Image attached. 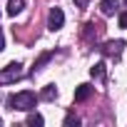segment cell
Wrapping results in <instances>:
<instances>
[{
	"instance_id": "cell-1",
	"label": "cell",
	"mask_w": 127,
	"mask_h": 127,
	"mask_svg": "<svg viewBox=\"0 0 127 127\" xmlns=\"http://www.w3.org/2000/svg\"><path fill=\"white\" fill-rule=\"evenodd\" d=\"M35 102H37V95L32 90H23V92H15L8 100V107L10 110H20V112H30V110H35Z\"/></svg>"
},
{
	"instance_id": "cell-2",
	"label": "cell",
	"mask_w": 127,
	"mask_h": 127,
	"mask_svg": "<svg viewBox=\"0 0 127 127\" xmlns=\"http://www.w3.org/2000/svg\"><path fill=\"white\" fill-rule=\"evenodd\" d=\"M23 77V65L20 62H10L0 70V85H10V82H18Z\"/></svg>"
},
{
	"instance_id": "cell-3",
	"label": "cell",
	"mask_w": 127,
	"mask_h": 127,
	"mask_svg": "<svg viewBox=\"0 0 127 127\" xmlns=\"http://www.w3.org/2000/svg\"><path fill=\"white\" fill-rule=\"evenodd\" d=\"M122 50H125V40H107V42L100 47V52H102L105 57H112V60H120Z\"/></svg>"
},
{
	"instance_id": "cell-4",
	"label": "cell",
	"mask_w": 127,
	"mask_h": 127,
	"mask_svg": "<svg viewBox=\"0 0 127 127\" xmlns=\"http://www.w3.org/2000/svg\"><path fill=\"white\" fill-rule=\"evenodd\" d=\"M62 25H65V13H62L60 8H52L50 10V15H47V30H60Z\"/></svg>"
},
{
	"instance_id": "cell-5",
	"label": "cell",
	"mask_w": 127,
	"mask_h": 127,
	"mask_svg": "<svg viewBox=\"0 0 127 127\" xmlns=\"http://www.w3.org/2000/svg\"><path fill=\"white\" fill-rule=\"evenodd\" d=\"M117 10H120V0H102V3H100V13H102L105 18L115 15Z\"/></svg>"
},
{
	"instance_id": "cell-6",
	"label": "cell",
	"mask_w": 127,
	"mask_h": 127,
	"mask_svg": "<svg viewBox=\"0 0 127 127\" xmlns=\"http://www.w3.org/2000/svg\"><path fill=\"white\" fill-rule=\"evenodd\" d=\"M23 8H25V0H8L5 13H8L10 18H15V15H20V13H23Z\"/></svg>"
},
{
	"instance_id": "cell-7",
	"label": "cell",
	"mask_w": 127,
	"mask_h": 127,
	"mask_svg": "<svg viewBox=\"0 0 127 127\" xmlns=\"http://www.w3.org/2000/svg\"><path fill=\"white\" fill-rule=\"evenodd\" d=\"M92 95V85H77V90H75V102H85L87 97Z\"/></svg>"
},
{
	"instance_id": "cell-8",
	"label": "cell",
	"mask_w": 127,
	"mask_h": 127,
	"mask_svg": "<svg viewBox=\"0 0 127 127\" xmlns=\"http://www.w3.org/2000/svg\"><path fill=\"white\" fill-rule=\"evenodd\" d=\"M40 100H45V102H52L55 97H57V85H45L42 87V92L37 95Z\"/></svg>"
},
{
	"instance_id": "cell-9",
	"label": "cell",
	"mask_w": 127,
	"mask_h": 127,
	"mask_svg": "<svg viewBox=\"0 0 127 127\" xmlns=\"http://www.w3.org/2000/svg\"><path fill=\"white\" fill-rule=\"evenodd\" d=\"M50 60H52V52H42V55H40V57L35 60V65H32V72H40V70H42V67L47 65Z\"/></svg>"
},
{
	"instance_id": "cell-10",
	"label": "cell",
	"mask_w": 127,
	"mask_h": 127,
	"mask_svg": "<svg viewBox=\"0 0 127 127\" xmlns=\"http://www.w3.org/2000/svg\"><path fill=\"white\" fill-rule=\"evenodd\" d=\"M25 122H28L30 127H42V125H45L42 115H40V112H32V110H30V115H28V120H25Z\"/></svg>"
},
{
	"instance_id": "cell-11",
	"label": "cell",
	"mask_w": 127,
	"mask_h": 127,
	"mask_svg": "<svg viewBox=\"0 0 127 127\" xmlns=\"http://www.w3.org/2000/svg\"><path fill=\"white\" fill-rule=\"evenodd\" d=\"M90 75L95 80H105V62H95V65L90 67Z\"/></svg>"
},
{
	"instance_id": "cell-12",
	"label": "cell",
	"mask_w": 127,
	"mask_h": 127,
	"mask_svg": "<svg viewBox=\"0 0 127 127\" xmlns=\"http://www.w3.org/2000/svg\"><path fill=\"white\" fill-rule=\"evenodd\" d=\"M100 30H102V28H100L97 23H87V25H85V37H87V40H92V35L97 37V35H100Z\"/></svg>"
},
{
	"instance_id": "cell-13",
	"label": "cell",
	"mask_w": 127,
	"mask_h": 127,
	"mask_svg": "<svg viewBox=\"0 0 127 127\" xmlns=\"http://www.w3.org/2000/svg\"><path fill=\"white\" fill-rule=\"evenodd\" d=\"M72 125H75V127H77V125H80V117H77V115H72V112H70V115H67V117H65V127H72Z\"/></svg>"
},
{
	"instance_id": "cell-14",
	"label": "cell",
	"mask_w": 127,
	"mask_h": 127,
	"mask_svg": "<svg viewBox=\"0 0 127 127\" xmlns=\"http://www.w3.org/2000/svg\"><path fill=\"white\" fill-rule=\"evenodd\" d=\"M120 28H125V30H127V10H122V13H120Z\"/></svg>"
},
{
	"instance_id": "cell-15",
	"label": "cell",
	"mask_w": 127,
	"mask_h": 127,
	"mask_svg": "<svg viewBox=\"0 0 127 127\" xmlns=\"http://www.w3.org/2000/svg\"><path fill=\"white\" fill-rule=\"evenodd\" d=\"M5 50V35H3V30H0V52Z\"/></svg>"
},
{
	"instance_id": "cell-16",
	"label": "cell",
	"mask_w": 127,
	"mask_h": 127,
	"mask_svg": "<svg viewBox=\"0 0 127 127\" xmlns=\"http://www.w3.org/2000/svg\"><path fill=\"white\" fill-rule=\"evenodd\" d=\"M75 5L77 8H87V0H75Z\"/></svg>"
},
{
	"instance_id": "cell-17",
	"label": "cell",
	"mask_w": 127,
	"mask_h": 127,
	"mask_svg": "<svg viewBox=\"0 0 127 127\" xmlns=\"http://www.w3.org/2000/svg\"><path fill=\"white\" fill-rule=\"evenodd\" d=\"M0 125H3V120H0Z\"/></svg>"
},
{
	"instance_id": "cell-18",
	"label": "cell",
	"mask_w": 127,
	"mask_h": 127,
	"mask_svg": "<svg viewBox=\"0 0 127 127\" xmlns=\"http://www.w3.org/2000/svg\"><path fill=\"white\" fill-rule=\"evenodd\" d=\"M125 3H127V0H125Z\"/></svg>"
}]
</instances>
